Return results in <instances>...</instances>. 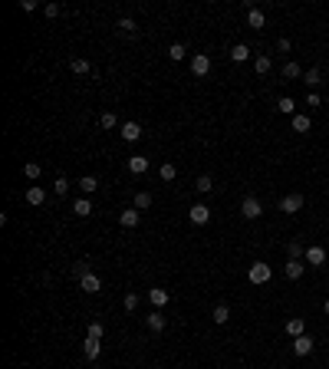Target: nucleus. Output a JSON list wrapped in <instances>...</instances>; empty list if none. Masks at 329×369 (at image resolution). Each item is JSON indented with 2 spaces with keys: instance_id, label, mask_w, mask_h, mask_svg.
<instances>
[{
  "instance_id": "f257e3e1",
  "label": "nucleus",
  "mask_w": 329,
  "mask_h": 369,
  "mask_svg": "<svg viewBox=\"0 0 329 369\" xmlns=\"http://www.w3.org/2000/svg\"><path fill=\"white\" fill-rule=\"evenodd\" d=\"M247 277H250V283H266L270 277H274V270H270V264H264V260H257V264H250V270H247Z\"/></svg>"
},
{
  "instance_id": "f03ea898",
  "label": "nucleus",
  "mask_w": 329,
  "mask_h": 369,
  "mask_svg": "<svg viewBox=\"0 0 329 369\" xmlns=\"http://www.w3.org/2000/svg\"><path fill=\"white\" fill-rule=\"evenodd\" d=\"M240 214L247 221H257L260 214H264V204L257 201V198H244V204H240Z\"/></svg>"
},
{
  "instance_id": "7ed1b4c3",
  "label": "nucleus",
  "mask_w": 329,
  "mask_h": 369,
  "mask_svg": "<svg viewBox=\"0 0 329 369\" xmlns=\"http://www.w3.org/2000/svg\"><path fill=\"white\" fill-rule=\"evenodd\" d=\"M191 73H194V76H208V73H211V56L208 53L191 56Z\"/></svg>"
},
{
  "instance_id": "20e7f679",
  "label": "nucleus",
  "mask_w": 329,
  "mask_h": 369,
  "mask_svg": "<svg viewBox=\"0 0 329 369\" xmlns=\"http://www.w3.org/2000/svg\"><path fill=\"white\" fill-rule=\"evenodd\" d=\"M306 264H310V267H322V264H326V251H322V247H316V244H310V247H306Z\"/></svg>"
},
{
  "instance_id": "39448f33",
  "label": "nucleus",
  "mask_w": 329,
  "mask_h": 369,
  "mask_svg": "<svg viewBox=\"0 0 329 369\" xmlns=\"http://www.w3.org/2000/svg\"><path fill=\"white\" fill-rule=\"evenodd\" d=\"M188 218H191V224H208L211 221V208L208 204H194V208H188Z\"/></svg>"
},
{
  "instance_id": "423d86ee",
  "label": "nucleus",
  "mask_w": 329,
  "mask_h": 369,
  "mask_svg": "<svg viewBox=\"0 0 329 369\" xmlns=\"http://www.w3.org/2000/svg\"><path fill=\"white\" fill-rule=\"evenodd\" d=\"M79 287H82L86 293H99V290H102V280H99V274H92V270H89V274L79 277Z\"/></svg>"
},
{
  "instance_id": "0eeeda50",
  "label": "nucleus",
  "mask_w": 329,
  "mask_h": 369,
  "mask_svg": "<svg viewBox=\"0 0 329 369\" xmlns=\"http://www.w3.org/2000/svg\"><path fill=\"white\" fill-rule=\"evenodd\" d=\"M300 208H303V195H283V198H280V211L296 214Z\"/></svg>"
},
{
  "instance_id": "6e6552de",
  "label": "nucleus",
  "mask_w": 329,
  "mask_h": 369,
  "mask_svg": "<svg viewBox=\"0 0 329 369\" xmlns=\"http://www.w3.org/2000/svg\"><path fill=\"white\" fill-rule=\"evenodd\" d=\"M138 221H142L138 208H126V211L118 214V224H122V228H138Z\"/></svg>"
},
{
  "instance_id": "1a4fd4ad",
  "label": "nucleus",
  "mask_w": 329,
  "mask_h": 369,
  "mask_svg": "<svg viewBox=\"0 0 329 369\" xmlns=\"http://www.w3.org/2000/svg\"><path fill=\"white\" fill-rule=\"evenodd\" d=\"M148 300H152V306H158V310H162V306H168L172 293H168V290H162V287H152V290H148Z\"/></svg>"
},
{
  "instance_id": "9d476101",
  "label": "nucleus",
  "mask_w": 329,
  "mask_h": 369,
  "mask_svg": "<svg viewBox=\"0 0 329 369\" xmlns=\"http://www.w3.org/2000/svg\"><path fill=\"white\" fill-rule=\"evenodd\" d=\"M293 353H296V356H310V353H313V339L306 336V333L296 336V339H293Z\"/></svg>"
},
{
  "instance_id": "9b49d317",
  "label": "nucleus",
  "mask_w": 329,
  "mask_h": 369,
  "mask_svg": "<svg viewBox=\"0 0 329 369\" xmlns=\"http://www.w3.org/2000/svg\"><path fill=\"white\" fill-rule=\"evenodd\" d=\"M82 356H86L89 362L99 359V356H102V343H99V339H86V343H82Z\"/></svg>"
},
{
  "instance_id": "f8f14e48",
  "label": "nucleus",
  "mask_w": 329,
  "mask_h": 369,
  "mask_svg": "<svg viewBox=\"0 0 329 369\" xmlns=\"http://www.w3.org/2000/svg\"><path fill=\"white\" fill-rule=\"evenodd\" d=\"M128 172H132V175H145V172H148V158H145V155H132V158H128Z\"/></svg>"
},
{
  "instance_id": "ddd939ff",
  "label": "nucleus",
  "mask_w": 329,
  "mask_h": 369,
  "mask_svg": "<svg viewBox=\"0 0 329 369\" xmlns=\"http://www.w3.org/2000/svg\"><path fill=\"white\" fill-rule=\"evenodd\" d=\"M283 330H286V336H303V330H306V323L300 320V316H293V320H286V326H283Z\"/></svg>"
},
{
  "instance_id": "4468645a",
  "label": "nucleus",
  "mask_w": 329,
  "mask_h": 369,
  "mask_svg": "<svg viewBox=\"0 0 329 369\" xmlns=\"http://www.w3.org/2000/svg\"><path fill=\"white\" fill-rule=\"evenodd\" d=\"M122 139H126V142H138L142 139V126H138V122H126V126H122Z\"/></svg>"
},
{
  "instance_id": "2eb2a0df",
  "label": "nucleus",
  "mask_w": 329,
  "mask_h": 369,
  "mask_svg": "<svg viewBox=\"0 0 329 369\" xmlns=\"http://www.w3.org/2000/svg\"><path fill=\"white\" fill-rule=\"evenodd\" d=\"M230 60H234V63H247V60H250V47H247V43H237V47L230 50Z\"/></svg>"
},
{
  "instance_id": "dca6fc26",
  "label": "nucleus",
  "mask_w": 329,
  "mask_h": 369,
  "mask_svg": "<svg viewBox=\"0 0 329 369\" xmlns=\"http://www.w3.org/2000/svg\"><path fill=\"white\" fill-rule=\"evenodd\" d=\"M283 274H286V280H300V277H303V264H300V260H286Z\"/></svg>"
},
{
  "instance_id": "f3484780",
  "label": "nucleus",
  "mask_w": 329,
  "mask_h": 369,
  "mask_svg": "<svg viewBox=\"0 0 329 369\" xmlns=\"http://www.w3.org/2000/svg\"><path fill=\"white\" fill-rule=\"evenodd\" d=\"M211 320H214V323H228V320H230V306H228V303H218V306L211 310Z\"/></svg>"
},
{
  "instance_id": "a211bd4d",
  "label": "nucleus",
  "mask_w": 329,
  "mask_h": 369,
  "mask_svg": "<svg viewBox=\"0 0 329 369\" xmlns=\"http://www.w3.org/2000/svg\"><path fill=\"white\" fill-rule=\"evenodd\" d=\"M43 201H46V191L40 188V185L26 188V204H43Z\"/></svg>"
},
{
  "instance_id": "6ab92c4d",
  "label": "nucleus",
  "mask_w": 329,
  "mask_h": 369,
  "mask_svg": "<svg viewBox=\"0 0 329 369\" xmlns=\"http://www.w3.org/2000/svg\"><path fill=\"white\" fill-rule=\"evenodd\" d=\"M72 211H76L79 218H89V214H92V201H89V198H79V201L72 204Z\"/></svg>"
},
{
  "instance_id": "aec40b11",
  "label": "nucleus",
  "mask_w": 329,
  "mask_h": 369,
  "mask_svg": "<svg viewBox=\"0 0 329 369\" xmlns=\"http://www.w3.org/2000/svg\"><path fill=\"white\" fill-rule=\"evenodd\" d=\"M79 188L86 191V195H92V191H99V181H96L92 175H82V178H79Z\"/></svg>"
},
{
  "instance_id": "412c9836",
  "label": "nucleus",
  "mask_w": 329,
  "mask_h": 369,
  "mask_svg": "<svg viewBox=\"0 0 329 369\" xmlns=\"http://www.w3.org/2000/svg\"><path fill=\"white\" fill-rule=\"evenodd\" d=\"M184 56H188L184 43H172V47H168V60H174V63H178V60H184Z\"/></svg>"
},
{
  "instance_id": "4be33fe9",
  "label": "nucleus",
  "mask_w": 329,
  "mask_h": 369,
  "mask_svg": "<svg viewBox=\"0 0 329 369\" xmlns=\"http://www.w3.org/2000/svg\"><path fill=\"white\" fill-rule=\"evenodd\" d=\"M270 56H257V60H254V70H257V76H266V73H270Z\"/></svg>"
},
{
  "instance_id": "5701e85b",
  "label": "nucleus",
  "mask_w": 329,
  "mask_h": 369,
  "mask_svg": "<svg viewBox=\"0 0 329 369\" xmlns=\"http://www.w3.org/2000/svg\"><path fill=\"white\" fill-rule=\"evenodd\" d=\"M247 24H250L254 30H260V27H264V14H260L257 7H250V10H247Z\"/></svg>"
},
{
  "instance_id": "b1692460",
  "label": "nucleus",
  "mask_w": 329,
  "mask_h": 369,
  "mask_svg": "<svg viewBox=\"0 0 329 369\" xmlns=\"http://www.w3.org/2000/svg\"><path fill=\"white\" fill-rule=\"evenodd\" d=\"M276 109H280V112H283V116H296V112H293V109H296V102H293V99H290V96H283V99H280V102H276Z\"/></svg>"
},
{
  "instance_id": "393cba45",
  "label": "nucleus",
  "mask_w": 329,
  "mask_h": 369,
  "mask_svg": "<svg viewBox=\"0 0 329 369\" xmlns=\"http://www.w3.org/2000/svg\"><path fill=\"white\" fill-rule=\"evenodd\" d=\"M145 323H148V330H152V333H162V330H164V316H162V313H152Z\"/></svg>"
},
{
  "instance_id": "a878e982",
  "label": "nucleus",
  "mask_w": 329,
  "mask_h": 369,
  "mask_svg": "<svg viewBox=\"0 0 329 369\" xmlns=\"http://www.w3.org/2000/svg\"><path fill=\"white\" fill-rule=\"evenodd\" d=\"M158 175H162V181H174V175H178V168H174L172 162H164V165L158 168Z\"/></svg>"
},
{
  "instance_id": "bb28decb",
  "label": "nucleus",
  "mask_w": 329,
  "mask_h": 369,
  "mask_svg": "<svg viewBox=\"0 0 329 369\" xmlns=\"http://www.w3.org/2000/svg\"><path fill=\"white\" fill-rule=\"evenodd\" d=\"M194 188H198V191H201V195H208V191H211V188H214V181H211V175H201V178H198V181H194Z\"/></svg>"
},
{
  "instance_id": "cd10ccee",
  "label": "nucleus",
  "mask_w": 329,
  "mask_h": 369,
  "mask_svg": "<svg viewBox=\"0 0 329 369\" xmlns=\"http://www.w3.org/2000/svg\"><path fill=\"white\" fill-rule=\"evenodd\" d=\"M135 208H138V211L152 208V195H148V191H138V195H135Z\"/></svg>"
},
{
  "instance_id": "c85d7f7f",
  "label": "nucleus",
  "mask_w": 329,
  "mask_h": 369,
  "mask_svg": "<svg viewBox=\"0 0 329 369\" xmlns=\"http://www.w3.org/2000/svg\"><path fill=\"white\" fill-rule=\"evenodd\" d=\"M116 122H118L116 112H102V116H99V126L102 129H116Z\"/></svg>"
},
{
  "instance_id": "c756f323",
  "label": "nucleus",
  "mask_w": 329,
  "mask_h": 369,
  "mask_svg": "<svg viewBox=\"0 0 329 369\" xmlns=\"http://www.w3.org/2000/svg\"><path fill=\"white\" fill-rule=\"evenodd\" d=\"M306 86H320V83H322V73L320 70H316V66H313V70H310V73H306Z\"/></svg>"
},
{
  "instance_id": "7c9ffc66",
  "label": "nucleus",
  "mask_w": 329,
  "mask_h": 369,
  "mask_svg": "<svg viewBox=\"0 0 329 369\" xmlns=\"http://www.w3.org/2000/svg\"><path fill=\"white\" fill-rule=\"evenodd\" d=\"M293 129L296 132H310V116H293Z\"/></svg>"
},
{
  "instance_id": "2f4dec72",
  "label": "nucleus",
  "mask_w": 329,
  "mask_h": 369,
  "mask_svg": "<svg viewBox=\"0 0 329 369\" xmlns=\"http://www.w3.org/2000/svg\"><path fill=\"white\" fill-rule=\"evenodd\" d=\"M102 323H89V330H86V339H102Z\"/></svg>"
},
{
  "instance_id": "473e14b6",
  "label": "nucleus",
  "mask_w": 329,
  "mask_h": 369,
  "mask_svg": "<svg viewBox=\"0 0 329 369\" xmlns=\"http://www.w3.org/2000/svg\"><path fill=\"white\" fill-rule=\"evenodd\" d=\"M53 191H56V195H66V191H70V178H63V175H60V178L53 181Z\"/></svg>"
},
{
  "instance_id": "72a5a7b5",
  "label": "nucleus",
  "mask_w": 329,
  "mask_h": 369,
  "mask_svg": "<svg viewBox=\"0 0 329 369\" xmlns=\"http://www.w3.org/2000/svg\"><path fill=\"white\" fill-rule=\"evenodd\" d=\"M24 175H26L30 181H36V178H40V165H36V162H26V165H24Z\"/></svg>"
},
{
  "instance_id": "f704fd0d",
  "label": "nucleus",
  "mask_w": 329,
  "mask_h": 369,
  "mask_svg": "<svg viewBox=\"0 0 329 369\" xmlns=\"http://www.w3.org/2000/svg\"><path fill=\"white\" fill-rule=\"evenodd\" d=\"M286 254H290V260H300V254H306V251H303V244H300V241H290Z\"/></svg>"
},
{
  "instance_id": "c9c22d12",
  "label": "nucleus",
  "mask_w": 329,
  "mask_h": 369,
  "mask_svg": "<svg viewBox=\"0 0 329 369\" xmlns=\"http://www.w3.org/2000/svg\"><path fill=\"white\" fill-rule=\"evenodd\" d=\"M72 73H79V76H82V73H89V63H86V60H79V56H76V60H72Z\"/></svg>"
},
{
  "instance_id": "e433bc0d",
  "label": "nucleus",
  "mask_w": 329,
  "mask_h": 369,
  "mask_svg": "<svg viewBox=\"0 0 329 369\" xmlns=\"http://www.w3.org/2000/svg\"><path fill=\"white\" fill-rule=\"evenodd\" d=\"M283 76H286V79H296L300 76V66L296 63H283Z\"/></svg>"
},
{
  "instance_id": "4c0bfd02",
  "label": "nucleus",
  "mask_w": 329,
  "mask_h": 369,
  "mask_svg": "<svg viewBox=\"0 0 329 369\" xmlns=\"http://www.w3.org/2000/svg\"><path fill=\"white\" fill-rule=\"evenodd\" d=\"M118 30H122V33H132L135 30V20H132V17H122V20H118Z\"/></svg>"
},
{
  "instance_id": "58836bf2",
  "label": "nucleus",
  "mask_w": 329,
  "mask_h": 369,
  "mask_svg": "<svg viewBox=\"0 0 329 369\" xmlns=\"http://www.w3.org/2000/svg\"><path fill=\"white\" fill-rule=\"evenodd\" d=\"M135 306H138V297H135V293H126V310H128V313H132Z\"/></svg>"
},
{
  "instance_id": "ea45409f",
  "label": "nucleus",
  "mask_w": 329,
  "mask_h": 369,
  "mask_svg": "<svg viewBox=\"0 0 329 369\" xmlns=\"http://www.w3.org/2000/svg\"><path fill=\"white\" fill-rule=\"evenodd\" d=\"M290 47H293L290 40H286V37H280V43H276V50H280V53H290Z\"/></svg>"
},
{
  "instance_id": "a19ab883",
  "label": "nucleus",
  "mask_w": 329,
  "mask_h": 369,
  "mask_svg": "<svg viewBox=\"0 0 329 369\" xmlns=\"http://www.w3.org/2000/svg\"><path fill=\"white\" fill-rule=\"evenodd\" d=\"M320 102H322V99H320L316 93H310V96H306V106H310V109H313V106H320Z\"/></svg>"
},
{
  "instance_id": "79ce46f5",
  "label": "nucleus",
  "mask_w": 329,
  "mask_h": 369,
  "mask_svg": "<svg viewBox=\"0 0 329 369\" xmlns=\"http://www.w3.org/2000/svg\"><path fill=\"white\" fill-rule=\"evenodd\" d=\"M322 310H326V313H329V300H326V303H322Z\"/></svg>"
}]
</instances>
